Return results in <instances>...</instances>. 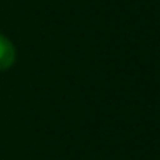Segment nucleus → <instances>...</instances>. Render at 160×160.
<instances>
[{
	"mask_svg": "<svg viewBox=\"0 0 160 160\" xmlns=\"http://www.w3.org/2000/svg\"><path fill=\"white\" fill-rule=\"evenodd\" d=\"M16 62V48L7 36L0 35V71H7Z\"/></svg>",
	"mask_w": 160,
	"mask_h": 160,
	"instance_id": "f257e3e1",
	"label": "nucleus"
}]
</instances>
